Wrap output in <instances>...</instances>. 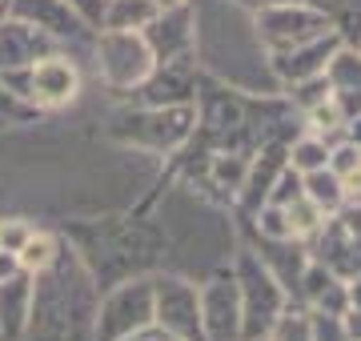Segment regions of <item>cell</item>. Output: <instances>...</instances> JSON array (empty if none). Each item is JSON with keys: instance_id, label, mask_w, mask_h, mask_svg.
I'll list each match as a JSON object with an SVG mask.
<instances>
[{"instance_id": "1", "label": "cell", "mask_w": 361, "mask_h": 341, "mask_svg": "<svg viewBox=\"0 0 361 341\" xmlns=\"http://www.w3.org/2000/svg\"><path fill=\"white\" fill-rule=\"evenodd\" d=\"M73 92H77V73L65 61H44L32 68V97L56 105V101H68Z\"/></svg>"}, {"instance_id": "3", "label": "cell", "mask_w": 361, "mask_h": 341, "mask_svg": "<svg viewBox=\"0 0 361 341\" xmlns=\"http://www.w3.org/2000/svg\"><path fill=\"white\" fill-rule=\"evenodd\" d=\"M322 144H301V149H297V165H301V169H317V165H322Z\"/></svg>"}, {"instance_id": "2", "label": "cell", "mask_w": 361, "mask_h": 341, "mask_svg": "<svg viewBox=\"0 0 361 341\" xmlns=\"http://www.w3.org/2000/svg\"><path fill=\"white\" fill-rule=\"evenodd\" d=\"M52 261V241L49 237H28L25 245H20V265L25 269H44Z\"/></svg>"}]
</instances>
